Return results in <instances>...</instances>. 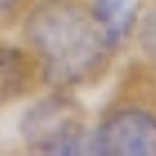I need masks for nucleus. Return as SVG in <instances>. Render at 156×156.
<instances>
[{
    "label": "nucleus",
    "mask_w": 156,
    "mask_h": 156,
    "mask_svg": "<svg viewBox=\"0 0 156 156\" xmlns=\"http://www.w3.org/2000/svg\"><path fill=\"white\" fill-rule=\"evenodd\" d=\"M89 154L99 156H156V107L117 101L91 122Z\"/></svg>",
    "instance_id": "obj_3"
},
{
    "label": "nucleus",
    "mask_w": 156,
    "mask_h": 156,
    "mask_svg": "<svg viewBox=\"0 0 156 156\" xmlns=\"http://www.w3.org/2000/svg\"><path fill=\"white\" fill-rule=\"evenodd\" d=\"M18 135L34 154H89L91 120L73 91L47 89L21 112Z\"/></svg>",
    "instance_id": "obj_2"
},
{
    "label": "nucleus",
    "mask_w": 156,
    "mask_h": 156,
    "mask_svg": "<svg viewBox=\"0 0 156 156\" xmlns=\"http://www.w3.org/2000/svg\"><path fill=\"white\" fill-rule=\"evenodd\" d=\"M146 0H31L18 42L31 52L39 83L73 91L99 83L133 37Z\"/></svg>",
    "instance_id": "obj_1"
},
{
    "label": "nucleus",
    "mask_w": 156,
    "mask_h": 156,
    "mask_svg": "<svg viewBox=\"0 0 156 156\" xmlns=\"http://www.w3.org/2000/svg\"><path fill=\"white\" fill-rule=\"evenodd\" d=\"M130 39L135 42V50H138L140 62L146 65V70H148L151 78L156 81V0L143 3Z\"/></svg>",
    "instance_id": "obj_4"
},
{
    "label": "nucleus",
    "mask_w": 156,
    "mask_h": 156,
    "mask_svg": "<svg viewBox=\"0 0 156 156\" xmlns=\"http://www.w3.org/2000/svg\"><path fill=\"white\" fill-rule=\"evenodd\" d=\"M31 0H0V21H18Z\"/></svg>",
    "instance_id": "obj_5"
}]
</instances>
